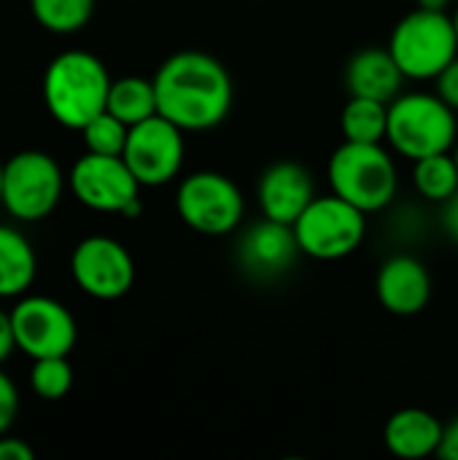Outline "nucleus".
<instances>
[{"instance_id":"1","label":"nucleus","mask_w":458,"mask_h":460,"mask_svg":"<svg viewBox=\"0 0 458 460\" xmlns=\"http://www.w3.org/2000/svg\"><path fill=\"white\" fill-rule=\"evenodd\" d=\"M157 113L184 132H208L232 111V75L208 51L170 54L154 73Z\"/></svg>"},{"instance_id":"2","label":"nucleus","mask_w":458,"mask_h":460,"mask_svg":"<svg viewBox=\"0 0 458 460\" xmlns=\"http://www.w3.org/2000/svg\"><path fill=\"white\" fill-rule=\"evenodd\" d=\"M111 75L92 51H65L54 57L43 75V100L57 124L78 129L108 105Z\"/></svg>"},{"instance_id":"3","label":"nucleus","mask_w":458,"mask_h":460,"mask_svg":"<svg viewBox=\"0 0 458 460\" xmlns=\"http://www.w3.org/2000/svg\"><path fill=\"white\" fill-rule=\"evenodd\" d=\"M332 194L356 205L367 216L386 210L400 191V170L383 143L343 140L327 167Z\"/></svg>"},{"instance_id":"4","label":"nucleus","mask_w":458,"mask_h":460,"mask_svg":"<svg viewBox=\"0 0 458 460\" xmlns=\"http://www.w3.org/2000/svg\"><path fill=\"white\" fill-rule=\"evenodd\" d=\"M456 140L458 113L437 92H400L389 102L386 143L394 154L416 162L454 151Z\"/></svg>"},{"instance_id":"5","label":"nucleus","mask_w":458,"mask_h":460,"mask_svg":"<svg viewBox=\"0 0 458 460\" xmlns=\"http://www.w3.org/2000/svg\"><path fill=\"white\" fill-rule=\"evenodd\" d=\"M389 51L408 81H435L458 57L454 13L413 8L394 24Z\"/></svg>"},{"instance_id":"6","label":"nucleus","mask_w":458,"mask_h":460,"mask_svg":"<svg viewBox=\"0 0 458 460\" xmlns=\"http://www.w3.org/2000/svg\"><path fill=\"white\" fill-rule=\"evenodd\" d=\"M300 253L316 261H340L367 237V213L337 194H316L292 224Z\"/></svg>"},{"instance_id":"7","label":"nucleus","mask_w":458,"mask_h":460,"mask_svg":"<svg viewBox=\"0 0 458 460\" xmlns=\"http://www.w3.org/2000/svg\"><path fill=\"white\" fill-rule=\"evenodd\" d=\"M175 213L192 232L205 237H224L240 229L246 216V197L229 175L200 170L178 183Z\"/></svg>"},{"instance_id":"8","label":"nucleus","mask_w":458,"mask_h":460,"mask_svg":"<svg viewBox=\"0 0 458 460\" xmlns=\"http://www.w3.org/2000/svg\"><path fill=\"white\" fill-rule=\"evenodd\" d=\"M76 199L97 213H116L124 218H138L143 213L140 181L127 167L124 156L92 154L86 151L70 170L67 178Z\"/></svg>"},{"instance_id":"9","label":"nucleus","mask_w":458,"mask_h":460,"mask_svg":"<svg viewBox=\"0 0 458 460\" xmlns=\"http://www.w3.org/2000/svg\"><path fill=\"white\" fill-rule=\"evenodd\" d=\"M62 189V170L43 151H19L3 164V208L19 221L46 218L59 205Z\"/></svg>"},{"instance_id":"10","label":"nucleus","mask_w":458,"mask_h":460,"mask_svg":"<svg viewBox=\"0 0 458 460\" xmlns=\"http://www.w3.org/2000/svg\"><path fill=\"white\" fill-rule=\"evenodd\" d=\"M124 162L140 186H165L178 178L186 156L184 129L167 121L165 116H151L135 127H130Z\"/></svg>"},{"instance_id":"11","label":"nucleus","mask_w":458,"mask_h":460,"mask_svg":"<svg viewBox=\"0 0 458 460\" xmlns=\"http://www.w3.org/2000/svg\"><path fill=\"white\" fill-rule=\"evenodd\" d=\"M70 275L86 296L113 302L130 294L135 283V261L119 240L92 234L73 248Z\"/></svg>"},{"instance_id":"12","label":"nucleus","mask_w":458,"mask_h":460,"mask_svg":"<svg viewBox=\"0 0 458 460\" xmlns=\"http://www.w3.org/2000/svg\"><path fill=\"white\" fill-rule=\"evenodd\" d=\"M16 350L35 358L67 356L76 348L78 326L70 310L51 296H24L11 310Z\"/></svg>"},{"instance_id":"13","label":"nucleus","mask_w":458,"mask_h":460,"mask_svg":"<svg viewBox=\"0 0 458 460\" xmlns=\"http://www.w3.org/2000/svg\"><path fill=\"white\" fill-rule=\"evenodd\" d=\"M316 183L313 175L292 159L273 162L256 181V205L262 218L278 224H294L300 213L313 202Z\"/></svg>"},{"instance_id":"14","label":"nucleus","mask_w":458,"mask_h":460,"mask_svg":"<svg viewBox=\"0 0 458 460\" xmlns=\"http://www.w3.org/2000/svg\"><path fill=\"white\" fill-rule=\"evenodd\" d=\"M375 294L386 313L410 318L427 310L432 299V275L427 264L410 253L389 256L375 278Z\"/></svg>"},{"instance_id":"15","label":"nucleus","mask_w":458,"mask_h":460,"mask_svg":"<svg viewBox=\"0 0 458 460\" xmlns=\"http://www.w3.org/2000/svg\"><path fill=\"white\" fill-rule=\"evenodd\" d=\"M300 256V245L294 237V229L289 224H278L270 218H262L243 229L238 240V261L240 267L254 278H278L283 275L294 259Z\"/></svg>"},{"instance_id":"16","label":"nucleus","mask_w":458,"mask_h":460,"mask_svg":"<svg viewBox=\"0 0 458 460\" xmlns=\"http://www.w3.org/2000/svg\"><path fill=\"white\" fill-rule=\"evenodd\" d=\"M405 81L408 78L402 75L389 46L386 49H381V46L359 49L346 65V89H348V94H356V97L391 102L402 92Z\"/></svg>"},{"instance_id":"17","label":"nucleus","mask_w":458,"mask_h":460,"mask_svg":"<svg viewBox=\"0 0 458 460\" xmlns=\"http://www.w3.org/2000/svg\"><path fill=\"white\" fill-rule=\"evenodd\" d=\"M445 423L432 412L418 407H405L394 412L383 426V445L391 456L405 460H421L440 453Z\"/></svg>"},{"instance_id":"18","label":"nucleus","mask_w":458,"mask_h":460,"mask_svg":"<svg viewBox=\"0 0 458 460\" xmlns=\"http://www.w3.org/2000/svg\"><path fill=\"white\" fill-rule=\"evenodd\" d=\"M38 272V259L30 240L11 229L0 226V299L22 296Z\"/></svg>"},{"instance_id":"19","label":"nucleus","mask_w":458,"mask_h":460,"mask_svg":"<svg viewBox=\"0 0 458 460\" xmlns=\"http://www.w3.org/2000/svg\"><path fill=\"white\" fill-rule=\"evenodd\" d=\"M108 113L121 119L127 127H135L151 116H157V92L154 78L140 75H124L119 81H111L108 89Z\"/></svg>"},{"instance_id":"20","label":"nucleus","mask_w":458,"mask_h":460,"mask_svg":"<svg viewBox=\"0 0 458 460\" xmlns=\"http://www.w3.org/2000/svg\"><path fill=\"white\" fill-rule=\"evenodd\" d=\"M340 132L351 143H386L389 102L351 94L340 111Z\"/></svg>"},{"instance_id":"21","label":"nucleus","mask_w":458,"mask_h":460,"mask_svg":"<svg viewBox=\"0 0 458 460\" xmlns=\"http://www.w3.org/2000/svg\"><path fill=\"white\" fill-rule=\"evenodd\" d=\"M413 186L421 199L443 205L458 191V164L451 151L413 162Z\"/></svg>"},{"instance_id":"22","label":"nucleus","mask_w":458,"mask_h":460,"mask_svg":"<svg viewBox=\"0 0 458 460\" xmlns=\"http://www.w3.org/2000/svg\"><path fill=\"white\" fill-rule=\"evenodd\" d=\"M35 22L57 35L78 32L94 13V0H30Z\"/></svg>"},{"instance_id":"23","label":"nucleus","mask_w":458,"mask_h":460,"mask_svg":"<svg viewBox=\"0 0 458 460\" xmlns=\"http://www.w3.org/2000/svg\"><path fill=\"white\" fill-rule=\"evenodd\" d=\"M30 385L43 402H59L73 388V367L67 356H49L35 358L30 372Z\"/></svg>"},{"instance_id":"24","label":"nucleus","mask_w":458,"mask_h":460,"mask_svg":"<svg viewBox=\"0 0 458 460\" xmlns=\"http://www.w3.org/2000/svg\"><path fill=\"white\" fill-rule=\"evenodd\" d=\"M81 135H84L86 151H92V154H108V156H121L124 154V146H127L130 127L121 119H116L113 113L103 111L89 124L81 127Z\"/></svg>"},{"instance_id":"25","label":"nucleus","mask_w":458,"mask_h":460,"mask_svg":"<svg viewBox=\"0 0 458 460\" xmlns=\"http://www.w3.org/2000/svg\"><path fill=\"white\" fill-rule=\"evenodd\" d=\"M19 412V391L8 375L0 372V437L13 426Z\"/></svg>"},{"instance_id":"26","label":"nucleus","mask_w":458,"mask_h":460,"mask_svg":"<svg viewBox=\"0 0 458 460\" xmlns=\"http://www.w3.org/2000/svg\"><path fill=\"white\" fill-rule=\"evenodd\" d=\"M435 92L458 113V57L435 78Z\"/></svg>"},{"instance_id":"27","label":"nucleus","mask_w":458,"mask_h":460,"mask_svg":"<svg viewBox=\"0 0 458 460\" xmlns=\"http://www.w3.org/2000/svg\"><path fill=\"white\" fill-rule=\"evenodd\" d=\"M35 450L22 442V439H11V437H0V460H32Z\"/></svg>"},{"instance_id":"28","label":"nucleus","mask_w":458,"mask_h":460,"mask_svg":"<svg viewBox=\"0 0 458 460\" xmlns=\"http://www.w3.org/2000/svg\"><path fill=\"white\" fill-rule=\"evenodd\" d=\"M440 221H443V229H445V234L451 237V243H456L458 245V191L451 199L443 202V216H440Z\"/></svg>"},{"instance_id":"29","label":"nucleus","mask_w":458,"mask_h":460,"mask_svg":"<svg viewBox=\"0 0 458 460\" xmlns=\"http://www.w3.org/2000/svg\"><path fill=\"white\" fill-rule=\"evenodd\" d=\"M16 350V337H13V323H11V313L0 310V364Z\"/></svg>"},{"instance_id":"30","label":"nucleus","mask_w":458,"mask_h":460,"mask_svg":"<svg viewBox=\"0 0 458 460\" xmlns=\"http://www.w3.org/2000/svg\"><path fill=\"white\" fill-rule=\"evenodd\" d=\"M440 458L458 460V418H454L451 423H445L443 431V445H440Z\"/></svg>"},{"instance_id":"31","label":"nucleus","mask_w":458,"mask_h":460,"mask_svg":"<svg viewBox=\"0 0 458 460\" xmlns=\"http://www.w3.org/2000/svg\"><path fill=\"white\" fill-rule=\"evenodd\" d=\"M418 8H429V11H448V5L454 0H416Z\"/></svg>"},{"instance_id":"32","label":"nucleus","mask_w":458,"mask_h":460,"mask_svg":"<svg viewBox=\"0 0 458 460\" xmlns=\"http://www.w3.org/2000/svg\"><path fill=\"white\" fill-rule=\"evenodd\" d=\"M0 205H3V164H0Z\"/></svg>"},{"instance_id":"33","label":"nucleus","mask_w":458,"mask_h":460,"mask_svg":"<svg viewBox=\"0 0 458 460\" xmlns=\"http://www.w3.org/2000/svg\"><path fill=\"white\" fill-rule=\"evenodd\" d=\"M454 24H456V38H458V5H456V11H454Z\"/></svg>"},{"instance_id":"34","label":"nucleus","mask_w":458,"mask_h":460,"mask_svg":"<svg viewBox=\"0 0 458 460\" xmlns=\"http://www.w3.org/2000/svg\"><path fill=\"white\" fill-rule=\"evenodd\" d=\"M451 154H454V159H456V164H458V140H456V146H454V151H451Z\"/></svg>"}]
</instances>
